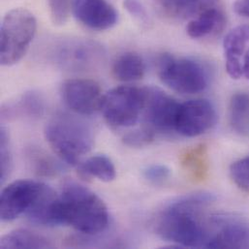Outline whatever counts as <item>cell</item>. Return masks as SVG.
Masks as SVG:
<instances>
[{"label": "cell", "mask_w": 249, "mask_h": 249, "mask_svg": "<svg viewBox=\"0 0 249 249\" xmlns=\"http://www.w3.org/2000/svg\"><path fill=\"white\" fill-rule=\"evenodd\" d=\"M213 197L209 193L188 195L170 204L159 215L156 232L163 240L182 248H206L213 236L210 227L212 217L207 222L202 209Z\"/></svg>", "instance_id": "obj_1"}, {"label": "cell", "mask_w": 249, "mask_h": 249, "mask_svg": "<svg viewBox=\"0 0 249 249\" xmlns=\"http://www.w3.org/2000/svg\"><path fill=\"white\" fill-rule=\"evenodd\" d=\"M61 225L86 235L103 232L109 224L105 203L93 191L74 181L64 183L59 195Z\"/></svg>", "instance_id": "obj_2"}, {"label": "cell", "mask_w": 249, "mask_h": 249, "mask_svg": "<svg viewBox=\"0 0 249 249\" xmlns=\"http://www.w3.org/2000/svg\"><path fill=\"white\" fill-rule=\"evenodd\" d=\"M46 140L53 151L65 163L78 166L94 142L93 132L84 121L69 115L53 118L45 127Z\"/></svg>", "instance_id": "obj_3"}, {"label": "cell", "mask_w": 249, "mask_h": 249, "mask_svg": "<svg viewBox=\"0 0 249 249\" xmlns=\"http://www.w3.org/2000/svg\"><path fill=\"white\" fill-rule=\"evenodd\" d=\"M37 29L34 15L25 8H14L2 18L0 61L3 66L18 63L27 53Z\"/></svg>", "instance_id": "obj_4"}, {"label": "cell", "mask_w": 249, "mask_h": 249, "mask_svg": "<svg viewBox=\"0 0 249 249\" xmlns=\"http://www.w3.org/2000/svg\"><path fill=\"white\" fill-rule=\"evenodd\" d=\"M158 76L169 89L181 94L203 92L209 85L208 74L199 62L167 53L159 59Z\"/></svg>", "instance_id": "obj_5"}, {"label": "cell", "mask_w": 249, "mask_h": 249, "mask_svg": "<svg viewBox=\"0 0 249 249\" xmlns=\"http://www.w3.org/2000/svg\"><path fill=\"white\" fill-rule=\"evenodd\" d=\"M144 96V88H115L103 95L100 112L106 123L114 128L131 127L142 114Z\"/></svg>", "instance_id": "obj_6"}, {"label": "cell", "mask_w": 249, "mask_h": 249, "mask_svg": "<svg viewBox=\"0 0 249 249\" xmlns=\"http://www.w3.org/2000/svg\"><path fill=\"white\" fill-rule=\"evenodd\" d=\"M144 126L154 133L175 131L180 103L159 89L144 88Z\"/></svg>", "instance_id": "obj_7"}, {"label": "cell", "mask_w": 249, "mask_h": 249, "mask_svg": "<svg viewBox=\"0 0 249 249\" xmlns=\"http://www.w3.org/2000/svg\"><path fill=\"white\" fill-rule=\"evenodd\" d=\"M44 183L28 179L15 180L3 188L0 196V218L10 222L25 215L43 188Z\"/></svg>", "instance_id": "obj_8"}, {"label": "cell", "mask_w": 249, "mask_h": 249, "mask_svg": "<svg viewBox=\"0 0 249 249\" xmlns=\"http://www.w3.org/2000/svg\"><path fill=\"white\" fill-rule=\"evenodd\" d=\"M217 122L214 106L207 99H193L180 103L175 131L183 137H198Z\"/></svg>", "instance_id": "obj_9"}, {"label": "cell", "mask_w": 249, "mask_h": 249, "mask_svg": "<svg viewBox=\"0 0 249 249\" xmlns=\"http://www.w3.org/2000/svg\"><path fill=\"white\" fill-rule=\"evenodd\" d=\"M60 93L64 104L78 115L89 116L100 111L103 94L99 84L93 80H67L62 84Z\"/></svg>", "instance_id": "obj_10"}, {"label": "cell", "mask_w": 249, "mask_h": 249, "mask_svg": "<svg viewBox=\"0 0 249 249\" xmlns=\"http://www.w3.org/2000/svg\"><path fill=\"white\" fill-rule=\"evenodd\" d=\"M74 17L85 26L93 30H107L119 20V13L107 0H75Z\"/></svg>", "instance_id": "obj_11"}, {"label": "cell", "mask_w": 249, "mask_h": 249, "mask_svg": "<svg viewBox=\"0 0 249 249\" xmlns=\"http://www.w3.org/2000/svg\"><path fill=\"white\" fill-rule=\"evenodd\" d=\"M217 230L213 234L207 249L249 248V229L243 222L224 216H213Z\"/></svg>", "instance_id": "obj_12"}, {"label": "cell", "mask_w": 249, "mask_h": 249, "mask_svg": "<svg viewBox=\"0 0 249 249\" xmlns=\"http://www.w3.org/2000/svg\"><path fill=\"white\" fill-rule=\"evenodd\" d=\"M25 216L30 222L37 225H61L59 195L52 187L44 183L42 190L25 213Z\"/></svg>", "instance_id": "obj_13"}, {"label": "cell", "mask_w": 249, "mask_h": 249, "mask_svg": "<svg viewBox=\"0 0 249 249\" xmlns=\"http://www.w3.org/2000/svg\"><path fill=\"white\" fill-rule=\"evenodd\" d=\"M249 42V24H243L232 29L223 41V48L228 75L239 80L243 76L242 55L245 54L247 44Z\"/></svg>", "instance_id": "obj_14"}, {"label": "cell", "mask_w": 249, "mask_h": 249, "mask_svg": "<svg viewBox=\"0 0 249 249\" xmlns=\"http://www.w3.org/2000/svg\"><path fill=\"white\" fill-rule=\"evenodd\" d=\"M166 15L177 18H195L213 8L219 0H153Z\"/></svg>", "instance_id": "obj_15"}, {"label": "cell", "mask_w": 249, "mask_h": 249, "mask_svg": "<svg viewBox=\"0 0 249 249\" xmlns=\"http://www.w3.org/2000/svg\"><path fill=\"white\" fill-rule=\"evenodd\" d=\"M225 21L224 14L213 7L193 18L186 26V32L193 39H201L220 31Z\"/></svg>", "instance_id": "obj_16"}, {"label": "cell", "mask_w": 249, "mask_h": 249, "mask_svg": "<svg viewBox=\"0 0 249 249\" xmlns=\"http://www.w3.org/2000/svg\"><path fill=\"white\" fill-rule=\"evenodd\" d=\"M112 73L115 79L120 82H136L144 76L145 65L137 53L126 52L114 61Z\"/></svg>", "instance_id": "obj_17"}, {"label": "cell", "mask_w": 249, "mask_h": 249, "mask_svg": "<svg viewBox=\"0 0 249 249\" xmlns=\"http://www.w3.org/2000/svg\"><path fill=\"white\" fill-rule=\"evenodd\" d=\"M78 171L84 178H96L104 182H111L117 178V171L112 160L102 154L94 155L78 165Z\"/></svg>", "instance_id": "obj_18"}, {"label": "cell", "mask_w": 249, "mask_h": 249, "mask_svg": "<svg viewBox=\"0 0 249 249\" xmlns=\"http://www.w3.org/2000/svg\"><path fill=\"white\" fill-rule=\"evenodd\" d=\"M0 248L3 249H50L52 245L40 234L27 229H17L1 238Z\"/></svg>", "instance_id": "obj_19"}, {"label": "cell", "mask_w": 249, "mask_h": 249, "mask_svg": "<svg viewBox=\"0 0 249 249\" xmlns=\"http://www.w3.org/2000/svg\"><path fill=\"white\" fill-rule=\"evenodd\" d=\"M230 120L239 132H249V94L240 92L233 95L230 102Z\"/></svg>", "instance_id": "obj_20"}, {"label": "cell", "mask_w": 249, "mask_h": 249, "mask_svg": "<svg viewBox=\"0 0 249 249\" xmlns=\"http://www.w3.org/2000/svg\"><path fill=\"white\" fill-rule=\"evenodd\" d=\"M182 165L194 179H203L208 170L205 146H197L187 151L183 155Z\"/></svg>", "instance_id": "obj_21"}, {"label": "cell", "mask_w": 249, "mask_h": 249, "mask_svg": "<svg viewBox=\"0 0 249 249\" xmlns=\"http://www.w3.org/2000/svg\"><path fill=\"white\" fill-rule=\"evenodd\" d=\"M75 0H48L50 17L54 25L61 26L67 22L73 13Z\"/></svg>", "instance_id": "obj_22"}, {"label": "cell", "mask_w": 249, "mask_h": 249, "mask_svg": "<svg viewBox=\"0 0 249 249\" xmlns=\"http://www.w3.org/2000/svg\"><path fill=\"white\" fill-rule=\"evenodd\" d=\"M12 153L10 148V141L7 131L4 127L1 128L0 134V178L4 183L12 171Z\"/></svg>", "instance_id": "obj_23"}, {"label": "cell", "mask_w": 249, "mask_h": 249, "mask_svg": "<svg viewBox=\"0 0 249 249\" xmlns=\"http://www.w3.org/2000/svg\"><path fill=\"white\" fill-rule=\"evenodd\" d=\"M230 175L239 187L249 191V155L231 165Z\"/></svg>", "instance_id": "obj_24"}, {"label": "cell", "mask_w": 249, "mask_h": 249, "mask_svg": "<svg viewBox=\"0 0 249 249\" xmlns=\"http://www.w3.org/2000/svg\"><path fill=\"white\" fill-rule=\"evenodd\" d=\"M154 135L155 133L152 130H150L146 126H143L141 129L130 131L125 134L123 141L128 146L141 147L149 144L153 141Z\"/></svg>", "instance_id": "obj_25"}, {"label": "cell", "mask_w": 249, "mask_h": 249, "mask_svg": "<svg viewBox=\"0 0 249 249\" xmlns=\"http://www.w3.org/2000/svg\"><path fill=\"white\" fill-rule=\"evenodd\" d=\"M143 178L152 184H162L169 179L171 170L162 164H154L143 170Z\"/></svg>", "instance_id": "obj_26"}, {"label": "cell", "mask_w": 249, "mask_h": 249, "mask_svg": "<svg viewBox=\"0 0 249 249\" xmlns=\"http://www.w3.org/2000/svg\"><path fill=\"white\" fill-rule=\"evenodd\" d=\"M41 155L42 154L37 153V156L33 159L35 172H37L39 175L44 176H51L53 174H56V172L58 171L57 165L54 164V162L49 157Z\"/></svg>", "instance_id": "obj_27"}, {"label": "cell", "mask_w": 249, "mask_h": 249, "mask_svg": "<svg viewBox=\"0 0 249 249\" xmlns=\"http://www.w3.org/2000/svg\"><path fill=\"white\" fill-rule=\"evenodd\" d=\"M124 6L131 16L141 20H144L147 18L146 11L139 0H124Z\"/></svg>", "instance_id": "obj_28"}, {"label": "cell", "mask_w": 249, "mask_h": 249, "mask_svg": "<svg viewBox=\"0 0 249 249\" xmlns=\"http://www.w3.org/2000/svg\"><path fill=\"white\" fill-rule=\"evenodd\" d=\"M234 10L238 15L249 18V0H237L234 4Z\"/></svg>", "instance_id": "obj_29"}, {"label": "cell", "mask_w": 249, "mask_h": 249, "mask_svg": "<svg viewBox=\"0 0 249 249\" xmlns=\"http://www.w3.org/2000/svg\"><path fill=\"white\" fill-rule=\"evenodd\" d=\"M244 62H243V76L249 80V49L244 54Z\"/></svg>", "instance_id": "obj_30"}]
</instances>
